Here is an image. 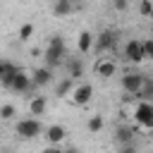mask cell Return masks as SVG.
Instances as JSON below:
<instances>
[{
  "mask_svg": "<svg viewBox=\"0 0 153 153\" xmlns=\"http://www.w3.org/2000/svg\"><path fill=\"white\" fill-rule=\"evenodd\" d=\"M62 57H65V38L57 33V36H53L50 41H48V48H45V53H43V60H45V65L48 67H60L62 65Z\"/></svg>",
  "mask_w": 153,
  "mask_h": 153,
  "instance_id": "6da1fadb",
  "label": "cell"
},
{
  "mask_svg": "<svg viewBox=\"0 0 153 153\" xmlns=\"http://www.w3.org/2000/svg\"><path fill=\"white\" fill-rule=\"evenodd\" d=\"M14 131H17L19 139L31 141V139H36L38 134H43L45 129H43V124H41L38 117H22V120H17V124H14Z\"/></svg>",
  "mask_w": 153,
  "mask_h": 153,
  "instance_id": "7a4b0ae2",
  "label": "cell"
},
{
  "mask_svg": "<svg viewBox=\"0 0 153 153\" xmlns=\"http://www.w3.org/2000/svg\"><path fill=\"white\" fill-rule=\"evenodd\" d=\"M134 120H136L139 127L153 129V103H151V100H141V103L134 108Z\"/></svg>",
  "mask_w": 153,
  "mask_h": 153,
  "instance_id": "3957f363",
  "label": "cell"
},
{
  "mask_svg": "<svg viewBox=\"0 0 153 153\" xmlns=\"http://www.w3.org/2000/svg\"><path fill=\"white\" fill-rule=\"evenodd\" d=\"M117 45V31L112 29H105L96 36V43H93V50L96 53H108V50H115Z\"/></svg>",
  "mask_w": 153,
  "mask_h": 153,
  "instance_id": "277c9868",
  "label": "cell"
},
{
  "mask_svg": "<svg viewBox=\"0 0 153 153\" xmlns=\"http://www.w3.org/2000/svg\"><path fill=\"white\" fill-rule=\"evenodd\" d=\"M124 60H127V62H134V65L143 62V60H146L143 41H139V38H131V41L124 45Z\"/></svg>",
  "mask_w": 153,
  "mask_h": 153,
  "instance_id": "5b68a950",
  "label": "cell"
},
{
  "mask_svg": "<svg viewBox=\"0 0 153 153\" xmlns=\"http://www.w3.org/2000/svg\"><path fill=\"white\" fill-rule=\"evenodd\" d=\"M143 86H146V76L143 74H124L122 76V88L129 96H141Z\"/></svg>",
  "mask_w": 153,
  "mask_h": 153,
  "instance_id": "8992f818",
  "label": "cell"
},
{
  "mask_svg": "<svg viewBox=\"0 0 153 153\" xmlns=\"http://www.w3.org/2000/svg\"><path fill=\"white\" fill-rule=\"evenodd\" d=\"M33 86H36L33 84V76H29L24 69H19L14 74V79H12V84H10V91H14V93H29Z\"/></svg>",
  "mask_w": 153,
  "mask_h": 153,
  "instance_id": "52a82bcc",
  "label": "cell"
},
{
  "mask_svg": "<svg viewBox=\"0 0 153 153\" xmlns=\"http://www.w3.org/2000/svg\"><path fill=\"white\" fill-rule=\"evenodd\" d=\"M115 143L122 151H131L134 148V127H117L115 129Z\"/></svg>",
  "mask_w": 153,
  "mask_h": 153,
  "instance_id": "ba28073f",
  "label": "cell"
},
{
  "mask_svg": "<svg viewBox=\"0 0 153 153\" xmlns=\"http://www.w3.org/2000/svg\"><path fill=\"white\" fill-rule=\"evenodd\" d=\"M91 98H93V86L91 84L74 86V91H72V103L74 105H86V103H91Z\"/></svg>",
  "mask_w": 153,
  "mask_h": 153,
  "instance_id": "9c48e42d",
  "label": "cell"
},
{
  "mask_svg": "<svg viewBox=\"0 0 153 153\" xmlns=\"http://www.w3.org/2000/svg\"><path fill=\"white\" fill-rule=\"evenodd\" d=\"M115 72H117V62H115V60L100 57V60L96 62V74H98L100 79H110V76H115Z\"/></svg>",
  "mask_w": 153,
  "mask_h": 153,
  "instance_id": "30bf717a",
  "label": "cell"
},
{
  "mask_svg": "<svg viewBox=\"0 0 153 153\" xmlns=\"http://www.w3.org/2000/svg\"><path fill=\"white\" fill-rule=\"evenodd\" d=\"M19 72V67L14 65V62H10V60H2V65H0V81H2V86L5 88H10V84H12V79H14V74Z\"/></svg>",
  "mask_w": 153,
  "mask_h": 153,
  "instance_id": "8fae6325",
  "label": "cell"
},
{
  "mask_svg": "<svg viewBox=\"0 0 153 153\" xmlns=\"http://www.w3.org/2000/svg\"><path fill=\"white\" fill-rule=\"evenodd\" d=\"M31 76H33V84H36V86H48V84L53 81V67L43 65V67H38Z\"/></svg>",
  "mask_w": 153,
  "mask_h": 153,
  "instance_id": "7c38bea8",
  "label": "cell"
},
{
  "mask_svg": "<svg viewBox=\"0 0 153 153\" xmlns=\"http://www.w3.org/2000/svg\"><path fill=\"white\" fill-rule=\"evenodd\" d=\"M93 43H96V36H93L91 31H81L79 38H76V48H79V53H88V50L93 48Z\"/></svg>",
  "mask_w": 153,
  "mask_h": 153,
  "instance_id": "4fadbf2b",
  "label": "cell"
},
{
  "mask_svg": "<svg viewBox=\"0 0 153 153\" xmlns=\"http://www.w3.org/2000/svg\"><path fill=\"white\" fill-rule=\"evenodd\" d=\"M74 81H76V79H72V76L67 74V76H65V79H62V81L55 86V96H57V98L72 96V91H74Z\"/></svg>",
  "mask_w": 153,
  "mask_h": 153,
  "instance_id": "5bb4252c",
  "label": "cell"
},
{
  "mask_svg": "<svg viewBox=\"0 0 153 153\" xmlns=\"http://www.w3.org/2000/svg\"><path fill=\"white\" fill-rule=\"evenodd\" d=\"M65 136H67V131H65V127H60V124H53V127L45 129V139H48L50 143H60Z\"/></svg>",
  "mask_w": 153,
  "mask_h": 153,
  "instance_id": "9a60e30c",
  "label": "cell"
},
{
  "mask_svg": "<svg viewBox=\"0 0 153 153\" xmlns=\"http://www.w3.org/2000/svg\"><path fill=\"white\" fill-rule=\"evenodd\" d=\"M67 72H69L72 79H81V76H84V62H81V57L69 60V62H67Z\"/></svg>",
  "mask_w": 153,
  "mask_h": 153,
  "instance_id": "2e32d148",
  "label": "cell"
},
{
  "mask_svg": "<svg viewBox=\"0 0 153 153\" xmlns=\"http://www.w3.org/2000/svg\"><path fill=\"white\" fill-rule=\"evenodd\" d=\"M29 112L31 115H43L45 112V98L43 96H33L29 100Z\"/></svg>",
  "mask_w": 153,
  "mask_h": 153,
  "instance_id": "e0dca14e",
  "label": "cell"
},
{
  "mask_svg": "<svg viewBox=\"0 0 153 153\" xmlns=\"http://www.w3.org/2000/svg\"><path fill=\"white\" fill-rule=\"evenodd\" d=\"M53 12H55L57 17H65V14L74 12V2H65V0H57V2H55V7H53Z\"/></svg>",
  "mask_w": 153,
  "mask_h": 153,
  "instance_id": "ac0fdd59",
  "label": "cell"
},
{
  "mask_svg": "<svg viewBox=\"0 0 153 153\" xmlns=\"http://www.w3.org/2000/svg\"><path fill=\"white\" fill-rule=\"evenodd\" d=\"M103 124H105V122H103V117H100V115H93V117L86 122V129H88L91 134H98V131L103 129Z\"/></svg>",
  "mask_w": 153,
  "mask_h": 153,
  "instance_id": "d6986e66",
  "label": "cell"
},
{
  "mask_svg": "<svg viewBox=\"0 0 153 153\" xmlns=\"http://www.w3.org/2000/svg\"><path fill=\"white\" fill-rule=\"evenodd\" d=\"M33 36V24H22L19 26V41H29Z\"/></svg>",
  "mask_w": 153,
  "mask_h": 153,
  "instance_id": "ffe728a7",
  "label": "cell"
},
{
  "mask_svg": "<svg viewBox=\"0 0 153 153\" xmlns=\"http://www.w3.org/2000/svg\"><path fill=\"white\" fill-rule=\"evenodd\" d=\"M14 115H17V110H14V105H10V103H5V105L0 108V117H2V120H12Z\"/></svg>",
  "mask_w": 153,
  "mask_h": 153,
  "instance_id": "44dd1931",
  "label": "cell"
},
{
  "mask_svg": "<svg viewBox=\"0 0 153 153\" xmlns=\"http://www.w3.org/2000/svg\"><path fill=\"white\" fill-rule=\"evenodd\" d=\"M139 12H141V14H146V17H151V14H153V0H141Z\"/></svg>",
  "mask_w": 153,
  "mask_h": 153,
  "instance_id": "7402d4cb",
  "label": "cell"
},
{
  "mask_svg": "<svg viewBox=\"0 0 153 153\" xmlns=\"http://www.w3.org/2000/svg\"><path fill=\"white\" fill-rule=\"evenodd\" d=\"M143 50H146V57L153 60V38H146L143 41Z\"/></svg>",
  "mask_w": 153,
  "mask_h": 153,
  "instance_id": "603a6c76",
  "label": "cell"
},
{
  "mask_svg": "<svg viewBox=\"0 0 153 153\" xmlns=\"http://www.w3.org/2000/svg\"><path fill=\"white\" fill-rule=\"evenodd\" d=\"M141 96H143V98H153V81H148V84L143 86V91H141Z\"/></svg>",
  "mask_w": 153,
  "mask_h": 153,
  "instance_id": "cb8c5ba5",
  "label": "cell"
},
{
  "mask_svg": "<svg viewBox=\"0 0 153 153\" xmlns=\"http://www.w3.org/2000/svg\"><path fill=\"white\" fill-rule=\"evenodd\" d=\"M112 7L122 12V10H127V0H112Z\"/></svg>",
  "mask_w": 153,
  "mask_h": 153,
  "instance_id": "d4e9b609",
  "label": "cell"
},
{
  "mask_svg": "<svg viewBox=\"0 0 153 153\" xmlns=\"http://www.w3.org/2000/svg\"><path fill=\"white\" fill-rule=\"evenodd\" d=\"M65 2H74V5H76V0H65Z\"/></svg>",
  "mask_w": 153,
  "mask_h": 153,
  "instance_id": "484cf974",
  "label": "cell"
}]
</instances>
